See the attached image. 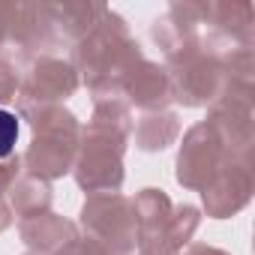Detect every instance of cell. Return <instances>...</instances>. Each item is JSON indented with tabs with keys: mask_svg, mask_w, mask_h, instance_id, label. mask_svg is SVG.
Here are the masks:
<instances>
[{
	"mask_svg": "<svg viewBox=\"0 0 255 255\" xmlns=\"http://www.w3.org/2000/svg\"><path fill=\"white\" fill-rule=\"evenodd\" d=\"M18 132H21V123L12 111L0 108V159L9 156L18 144Z\"/></svg>",
	"mask_w": 255,
	"mask_h": 255,
	"instance_id": "cell-1",
	"label": "cell"
}]
</instances>
